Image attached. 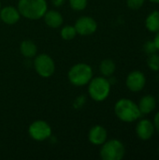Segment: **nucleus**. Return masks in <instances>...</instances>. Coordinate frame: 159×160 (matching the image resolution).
Returning a JSON list of instances; mask_svg holds the SVG:
<instances>
[{
  "instance_id": "1",
  "label": "nucleus",
  "mask_w": 159,
  "mask_h": 160,
  "mask_svg": "<svg viewBox=\"0 0 159 160\" xmlns=\"http://www.w3.org/2000/svg\"><path fill=\"white\" fill-rule=\"evenodd\" d=\"M114 113L118 119L125 123L138 121L142 116L138 104L129 98L119 99L114 105Z\"/></svg>"
},
{
  "instance_id": "2",
  "label": "nucleus",
  "mask_w": 159,
  "mask_h": 160,
  "mask_svg": "<svg viewBox=\"0 0 159 160\" xmlns=\"http://www.w3.org/2000/svg\"><path fill=\"white\" fill-rule=\"evenodd\" d=\"M18 9L21 16L35 21L43 18L48 10V4L46 0H19Z\"/></svg>"
},
{
  "instance_id": "3",
  "label": "nucleus",
  "mask_w": 159,
  "mask_h": 160,
  "mask_svg": "<svg viewBox=\"0 0 159 160\" xmlns=\"http://www.w3.org/2000/svg\"><path fill=\"white\" fill-rule=\"evenodd\" d=\"M112 84L106 77H95L88 83V94L97 102L104 101L111 93Z\"/></svg>"
},
{
  "instance_id": "4",
  "label": "nucleus",
  "mask_w": 159,
  "mask_h": 160,
  "mask_svg": "<svg viewBox=\"0 0 159 160\" xmlns=\"http://www.w3.org/2000/svg\"><path fill=\"white\" fill-rule=\"evenodd\" d=\"M67 77L69 82L75 86L86 85L93 78V68L88 64L78 63L69 69Z\"/></svg>"
},
{
  "instance_id": "5",
  "label": "nucleus",
  "mask_w": 159,
  "mask_h": 160,
  "mask_svg": "<svg viewBox=\"0 0 159 160\" xmlns=\"http://www.w3.org/2000/svg\"><path fill=\"white\" fill-rule=\"evenodd\" d=\"M125 155L126 147L119 140H109L101 145L100 158L103 160H121Z\"/></svg>"
},
{
  "instance_id": "6",
  "label": "nucleus",
  "mask_w": 159,
  "mask_h": 160,
  "mask_svg": "<svg viewBox=\"0 0 159 160\" xmlns=\"http://www.w3.org/2000/svg\"><path fill=\"white\" fill-rule=\"evenodd\" d=\"M34 68L36 72L42 78H49L55 71V63L53 59L46 53L37 54L34 60Z\"/></svg>"
},
{
  "instance_id": "7",
  "label": "nucleus",
  "mask_w": 159,
  "mask_h": 160,
  "mask_svg": "<svg viewBox=\"0 0 159 160\" xmlns=\"http://www.w3.org/2000/svg\"><path fill=\"white\" fill-rule=\"evenodd\" d=\"M28 134L34 141L44 142L52 136V128L46 121L37 120L29 126Z\"/></svg>"
},
{
  "instance_id": "8",
  "label": "nucleus",
  "mask_w": 159,
  "mask_h": 160,
  "mask_svg": "<svg viewBox=\"0 0 159 160\" xmlns=\"http://www.w3.org/2000/svg\"><path fill=\"white\" fill-rule=\"evenodd\" d=\"M74 27L77 34L81 36H90L97 31V23L96 20L90 16H82L76 21Z\"/></svg>"
},
{
  "instance_id": "9",
  "label": "nucleus",
  "mask_w": 159,
  "mask_h": 160,
  "mask_svg": "<svg viewBox=\"0 0 159 160\" xmlns=\"http://www.w3.org/2000/svg\"><path fill=\"white\" fill-rule=\"evenodd\" d=\"M126 85L129 91L137 93L142 91L146 85V77L140 70L131 71L126 80Z\"/></svg>"
},
{
  "instance_id": "10",
  "label": "nucleus",
  "mask_w": 159,
  "mask_h": 160,
  "mask_svg": "<svg viewBox=\"0 0 159 160\" xmlns=\"http://www.w3.org/2000/svg\"><path fill=\"white\" fill-rule=\"evenodd\" d=\"M154 123L149 119H142L136 126V134L142 141H149L155 134Z\"/></svg>"
},
{
  "instance_id": "11",
  "label": "nucleus",
  "mask_w": 159,
  "mask_h": 160,
  "mask_svg": "<svg viewBox=\"0 0 159 160\" xmlns=\"http://www.w3.org/2000/svg\"><path fill=\"white\" fill-rule=\"evenodd\" d=\"M0 19L3 22L8 25L15 24L21 19V13L18 8L12 6H7L0 9Z\"/></svg>"
},
{
  "instance_id": "12",
  "label": "nucleus",
  "mask_w": 159,
  "mask_h": 160,
  "mask_svg": "<svg viewBox=\"0 0 159 160\" xmlns=\"http://www.w3.org/2000/svg\"><path fill=\"white\" fill-rule=\"evenodd\" d=\"M108 139V132L102 126L93 127L88 133V140L94 145H102Z\"/></svg>"
},
{
  "instance_id": "13",
  "label": "nucleus",
  "mask_w": 159,
  "mask_h": 160,
  "mask_svg": "<svg viewBox=\"0 0 159 160\" xmlns=\"http://www.w3.org/2000/svg\"><path fill=\"white\" fill-rule=\"evenodd\" d=\"M45 23L51 28H59L64 22L62 14L57 10H47L43 16Z\"/></svg>"
},
{
  "instance_id": "14",
  "label": "nucleus",
  "mask_w": 159,
  "mask_h": 160,
  "mask_svg": "<svg viewBox=\"0 0 159 160\" xmlns=\"http://www.w3.org/2000/svg\"><path fill=\"white\" fill-rule=\"evenodd\" d=\"M138 106L142 114H149L155 111L157 107V99L152 95H145L140 99Z\"/></svg>"
},
{
  "instance_id": "15",
  "label": "nucleus",
  "mask_w": 159,
  "mask_h": 160,
  "mask_svg": "<svg viewBox=\"0 0 159 160\" xmlns=\"http://www.w3.org/2000/svg\"><path fill=\"white\" fill-rule=\"evenodd\" d=\"M20 52L22 55L25 58H33L37 53V47L34 41L30 39H25L21 42Z\"/></svg>"
},
{
  "instance_id": "16",
  "label": "nucleus",
  "mask_w": 159,
  "mask_h": 160,
  "mask_svg": "<svg viewBox=\"0 0 159 160\" xmlns=\"http://www.w3.org/2000/svg\"><path fill=\"white\" fill-rule=\"evenodd\" d=\"M145 27L152 33L159 32V10L152 11L145 19Z\"/></svg>"
},
{
  "instance_id": "17",
  "label": "nucleus",
  "mask_w": 159,
  "mask_h": 160,
  "mask_svg": "<svg viewBox=\"0 0 159 160\" xmlns=\"http://www.w3.org/2000/svg\"><path fill=\"white\" fill-rule=\"evenodd\" d=\"M116 69V65L112 59H104L99 65V70L104 77H111Z\"/></svg>"
},
{
  "instance_id": "18",
  "label": "nucleus",
  "mask_w": 159,
  "mask_h": 160,
  "mask_svg": "<svg viewBox=\"0 0 159 160\" xmlns=\"http://www.w3.org/2000/svg\"><path fill=\"white\" fill-rule=\"evenodd\" d=\"M61 37L63 39L65 40H71L73 39L76 35H77V31L75 29V27L73 25H66L61 29V33H60Z\"/></svg>"
},
{
  "instance_id": "19",
  "label": "nucleus",
  "mask_w": 159,
  "mask_h": 160,
  "mask_svg": "<svg viewBox=\"0 0 159 160\" xmlns=\"http://www.w3.org/2000/svg\"><path fill=\"white\" fill-rule=\"evenodd\" d=\"M147 66L153 71H159V54L157 52L149 54L147 59Z\"/></svg>"
},
{
  "instance_id": "20",
  "label": "nucleus",
  "mask_w": 159,
  "mask_h": 160,
  "mask_svg": "<svg viewBox=\"0 0 159 160\" xmlns=\"http://www.w3.org/2000/svg\"><path fill=\"white\" fill-rule=\"evenodd\" d=\"M69 6L73 10L81 11L83 10L87 7L88 0H68Z\"/></svg>"
},
{
  "instance_id": "21",
  "label": "nucleus",
  "mask_w": 159,
  "mask_h": 160,
  "mask_svg": "<svg viewBox=\"0 0 159 160\" xmlns=\"http://www.w3.org/2000/svg\"><path fill=\"white\" fill-rule=\"evenodd\" d=\"M144 2L145 0H127V5L130 9L137 10L143 6Z\"/></svg>"
},
{
  "instance_id": "22",
  "label": "nucleus",
  "mask_w": 159,
  "mask_h": 160,
  "mask_svg": "<svg viewBox=\"0 0 159 160\" xmlns=\"http://www.w3.org/2000/svg\"><path fill=\"white\" fill-rule=\"evenodd\" d=\"M143 51L148 53V54H151V53H154V52H157V49L155 45V42L154 40H148L144 43L143 45Z\"/></svg>"
},
{
  "instance_id": "23",
  "label": "nucleus",
  "mask_w": 159,
  "mask_h": 160,
  "mask_svg": "<svg viewBox=\"0 0 159 160\" xmlns=\"http://www.w3.org/2000/svg\"><path fill=\"white\" fill-rule=\"evenodd\" d=\"M154 126H155V129L157 132L159 133V112L156 113L155 117H154Z\"/></svg>"
},
{
  "instance_id": "24",
  "label": "nucleus",
  "mask_w": 159,
  "mask_h": 160,
  "mask_svg": "<svg viewBox=\"0 0 159 160\" xmlns=\"http://www.w3.org/2000/svg\"><path fill=\"white\" fill-rule=\"evenodd\" d=\"M51 1H52V5L54 7H57V8L63 6L65 4V2H66V0H51Z\"/></svg>"
},
{
  "instance_id": "25",
  "label": "nucleus",
  "mask_w": 159,
  "mask_h": 160,
  "mask_svg": "<svg viewBox=\"0 0 159 160\" xmlns=\"http://www.w3.org/2000/svg\"><path fill=\"white\" fill-rule=\"evenodd\" d=\"M153 40H154V42H155V45H156V47H157V51L159 52V32L156 33L155 38H154Z\"/></svg>"
},
{
  "instance_id": "26",
  "label": "nucleus",
  "mask_w": 159,
  "mask_h": 160,
  "mask_svg": "<svg viewBox=\"0 0 159 160\" xmlns=\"http://www.w3.org/2000/svg\"><path fill=\"white\" fill-rule=\"evenodd\" d=\"M152 3H156V4H159V0H149Z\"/></svg>"
},
{
  "instance_id": "27",
  "label": "nucleus",
  "mask_w": 159,
  "mask_h": 160,
  "mask_svg": "<svg viewBox=\"0 0 159 160\" xmlns=\"http://www.w3.org/2000/svg\"><path fill=\"white\" fill-rule=\"evenodd\" d=\"M0 9H1V1H0Z\"/></svg>"
},
{
  "instance_id": "28",
  "label": "nucleus",
  "mask_w": 159,
  "mask_h": 160,
  "mask_svg": "<svg viewBox=\"0 0 159 160\" xmlns=\"http://www.w3.org/2000/svg\"><path fill=\"white\" fill-rule=\"evenodd\" d=\"M158 102H159V93H158Z\"/></svg>"
},
{
  "instance_id": "29",
  "label": "nucleus",
  "mask_w": 159,
  "mask_h": 160,
  "mask_svg": "<svg viewBox=\"0 0 159 160\" xmlns=\"http://www.w3.org/2000/svg\"><path fill=\"white\" fill-rule=\"evenodd\" d=\"M158 155H159V147H158Z\"/></svg>"
}]
</instances>
